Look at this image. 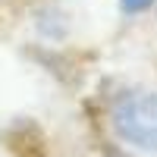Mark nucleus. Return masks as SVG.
Here are the masks:
<instances>
[{
	"label": "nucleus",
	"mask_w": 157,
	"mask_h": 157,
	"mask_svg": "<svg viewBox=\"0 0 157 157\" xmlns=\"http://www.w3.org/2000/svg\"><path fill=\"white\" fill-rule=\"evenodd\" d=\"M151 3H154V0H120L123 13H145Z\"/></svg>",
	"instance_id": "2"
},
{
	"label": "nucleus",
	"mask_w": 157,
	"mask_h": 157,
	"mask_svg": "<svg viewBox=\"0 0 157 157\" xmlns=\"http://www.w3.org/2000/svg\"><path fill=\"white\" fill-rule=\"evenodd\" d=\"M113 129L126 145L157 151V91H129L113 104Z\"/></svg>",
	"instance_id": "1"
}]
</instances>
